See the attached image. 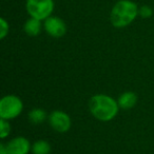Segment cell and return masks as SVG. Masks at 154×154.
Segmentation results:
<instances>
[{"label":"cell","mask_w":154,"mask_h":154,"mask_svg":"<svg viewBox=\"0 0 154 154\" xmlns=\"http://www.w3.org/2000/svg\"><path fill=\"white\" fill-rule=\"evenodd\" d=\"M119 106L116 99L107 94H95L89 100V110L99 122H111L117 116Z\"/></svg>","instance_id":"6da1fadb"},{"label":"cell","mask_w":154,"mask_h":154,"mask_svg":"<svg viewBox=\"0 0 154 154\" xmlns=\"http://www.w3.org/2000/svg\"><path fill=\"white\" fill-rule=\"evenodd\" d=\"M138 9L139 7L132 0H118L111 10L110 22L114 28H126L136 19Z\"/></svg>","instance_id":"7a4b0ae2"},{"label":"cell","mask_w":154,"mask_h":154,"mask_svg":"<svg viewBox=\"0 0 154 154\" xmlns=\"http://www.w3.org/2000/svg\"><path fill=\"white\" fill-rule=\"evenodd\" d=\"M23 111V103L17 95H5L0 100V118L11 120L18 117Z\"/></svg>","instance_id":"3957f363"},{"label":"cell","mask_w":154,"mask_h":154,"mask_svg":"<svg viewBox=\"0 0 154 154\" xmlns=\"http://www.w3.org/2000/svg\"><path fill=\"white\" fill-rule=\"evenodd\" d=\"M54 0H26V9L30 17L45 20L52 16L54 11Z\"/></svg>","instance_id":"277c9868"},{"label":"cell","mask_w":154,"mask_h":154,"mask_svg":"<svg viewBox=\"0 0 154 154\" xmlns=\"http://www.w3.org/2000/svg\"><path fill=\"white\" fill-rule=\"evenodd\" d=\"M51 128L53 129L55 132L58 133H66L71 129L72 126V120L68 113L61 110H54L51 112L48 118Z\"/></svg>","instance_id":"5b68a950"},{"label":"cell","mask_w":154,"mask_h":154,"mask_svg":"<svg viewBox=\"0 0 154 154\" xmlns=\"http://www.w3.org/2000/svg\"><path fill=\"white\" fill-rule=\"evenodd\" d=\"M43 29L47 34L53 38H61L66 34L68 31L63 19L57 16H50L49 18L43 20Z\"/></svg>","instance_id":"8992f818"},{"label":"cell","mask_w":154,"mask_h":154,"mask_svg":"<svg viewBox=\"0 0 154 154\" xmlns=\"http://www.w3.org/2000/svg\"><path fill=\"white\" fill-rule=\"evenodd\" d=\"M9 154H29L32 149L30 140L24 136H16L7 143Z\"/></svg>","instance_id":"52a82bcc"},{"label":"cell","mask_w":154,"mask_h":154,"mask_svg":"<svg viewBox=\"0 0 154 154\" xmlns=\"http://www.w3.org/2000/svg\"><path fill=\"white\" fill-rule=\"evenodd\" d=\"M118 106L120 109L129 110L135 107L137 103V95L136 93L132 92V91H127L119 95L117 99Z\"/></svg>","instance_id":"ba28073f"},{"label":"cell","mask_w":154,"mask_h":154,"mask_svg":"<svg viewBox=\"0 0 154 154\" xmlns=\"http://www.w3.org/2000/svg\"><path fill=\"white\" fill-rule=\"evenodd\" d=\"M42 22L41 20L36 19V18L30 17L23 24V31L26 35L31 37H36L40 34L42 30Z\"/></svg>","instance_id":"9c48e42d"},{"label":"cell","mask_w":154,"mask_h":154,"mask_svg":"<svg viewBox=\"0 0 154 154\" xmlns=\"http://www.w3.org/2000/svg\"><path fill=\"white\" fill-rule=\"evenodd\" d=\"M28 118L31 122V124L40 125L49 118V115H48V113L43 109L35 108V109H32L28 113Z\"/></svg>","instance_id":"30bf717a"},{"label":"cell","mask_w":154,"mask_h":154,"mask_svg":"<svg viewBox=\"0 0 154 154\" xmlns=\"http://www.w3.org/2000/svg\"><path fill=\"white\" fill-rule=\"evenodd\" d=\"M52 151L51 145L45 139H38L32 145V154H50Z\"/></svg>","instance_id":"8fae6325"},{"label":"cell","mask_w":154,"mask_h":154,"mask_svg":"<svg viewBox=\"0 0 154 154\" xmlns=\"http://www.w3.org/2000/svg\"><path fill=\"white\" fill-rule=\"evenodd\" d=\"M11 133V124L9 120L0 118V137L2 139L7 138Z\"/></svg>","instance_id":"7c38bea8"},{"label":"cell","mask_w":154,"mask_h":154,"mask_svg":"<svg viewBox=\"0 0 154 154\" xmlns=\"http://www.w3.org/2000/svg\"><path fill=\"white\" fill-rule=\"evenodd\" d=\"M153 15V10L149 5H141L138 9V16H140L143 19H148V18L152 17Z\"/></svg>","instance_id":"4fadbf2b"},{"label":"cell","mask_w":154,"mask_h":154,"mask_svg":"<svg viewBox=\"0 0 154 154\" xmlns=\"http://www.w3.org/2000/svg\"><path fill=\"white\" fill-rule=\"evenodd\" d=\"M10 26L9 22L5 19L3 17L0 18V39H5L7 35L9 34Z\"/></svg>","instance_id":"5bb4252c"},{"label":"cell","mask_w":154,"mask_h":154,"mask_svg":"<svg viewBox=\"0 0 154 154\" xmlns=\"http://www.w3.org/2000/svg\"><path fill=\"white\" fill-rule=\"evenodd\" d=\"M0 154H9V151H8V148H7V143H0Z\"/></svg>","instance_id":"9a60e30c"}]
</instances>
